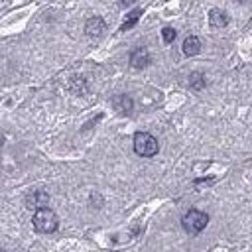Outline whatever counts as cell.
Returning <instances> with one entry per match:
<instances>
[{"mask_svg":"<svg viewBox=\"0 0 252 252\" xmlns=\"http://www.w3.org/2000/svg\"><path fill=\"white\" fill-rule=\"evenodd\" d=\"M32 222H33V228H35L37 232H43V234L55 232V230H57V224H59L57 215H55V213H53L49 207L35 211V213H33Z\"/></svg>","mask_w":252,"mask_h":252,"instance_id":"obj_1","label":"cell"},{"mask_svg":"<svg viewBox=\"0 0 252 252\" xmlns=\"http://www.w3.org/2000/svg\"><path fill=\"white\" fill-rule=\"evenodd\" d=\"M207 222H209V215L199 209H189L181 219V226L189 234H199L207 226Z\"/></svg>","mask_w":252,"mask_h":252,"instance_id":"obj_2","label":"cell"},{"mask_svg":"<svg viewBox=\"0 0 252 252\" xmlns=\"http://www.w3.org/2000/svg\"><path fill=\"white\" fill-rule=\"evenodd\" d=\"M158 150H159V144H158V140H156L152 134H148V132H138V134L134 136V152H136L138 156H142V158H152V156L158 154Z\"/></svg>","mask_w":252,"mask_h":252,"instance_id":"obj_3","label":"cell"},{"mask_svg":"<svg viewBox=\"0 0 252 252\" xmlns=\"http://www.w3.org/2000/svg\"><path fill=\"white\" fill-rule=\"evenodd\" d=\"M47 203H49V195H47V191H43V189H33L32 193L26 195V207H28V209L39 211V209H45Z\"/></svg>","mask_w":252,"mask_h":252,"instance_id":"obj_4","label":"cell"},{"mask_svg":"<svg viewBox=\"0 0 252 252\" xmlns=\"http://www.w3.org/2000/svg\"><path fill=\"white\" fill-rule=\"evenodd\" d=\"M104 28H106V26H104V22H102L100 16H93V18H89L87 24H85V32H87L89 37H100L102 32H104Z\"/></svg>","mask_w":252,"mask_h":252,"instance_id":"obj_5","label":"cell"},{"mask_svg":"<svg viewBox=\"0 0 252 252\" xmlns=\"http://www.w3.org/2000/svg\"><path fill=\"white\" fill-rule=\"evenodd\" d=\"M148 63H150V53H148V49L138 47V49H134V51L130 53V65H132L134 69H144Z\"/></svg>","mask_w":252,"mask_h":252,"instance_id":"obj_6","label":"cell"},{"mask_svg":"<svg viewBox=\"0 0 252 252\" xmlns=\"http://www.w3.org/2000/svg\"><path fill=\"white\" fill-rule=\"evenodd\" d=\"M209 22L213 28H224L228 24V14L224 10H219V8H213L211 14H209Z\"/></svg>","mask_w":252,"mask_h":252,"instance_id":"obj_7","label":"cell"},{"mask_svg":"<svg viewBox=\"0 0 252 252\" xmlns=\"http://www.w3.org/2000/svg\"><path fill=\"white\" fill-rule=\"evenodd\" d=\"M201 51V41H199V37H195V35H189V37H185V41H183V53L185 55H197Z\"/></svg>","mask_w":252,"mask_h":252,"instance_id":"obj_8","label":"cell"},{"mask_svg":"<svg viewBox=\"0 0 252 252\" xmlns=\"http://www.w3.org/2000/svg\"><path fill=\"white\" fill-rule=\"evenodd\" d=\"M114 106H116V110H120V112H130V110H132V98L126 96V94H120V96L114 98Z\"/></svg>","mask_w":252,"mask_h":252,"instance_id":"obj_9","label":"cell"},{"mask_svg":"<svg viewBox=\"0 0 252 252\" xmlns=\"http://www.w3.org/2000/svg\"><path fill=\"white\" fill-rule=\"evenodd\" d=\"M140 14H142L140 10H132V12L128 14V18H126V22L122 24V28H120V30H122V32H126V30H130L132 26H136V22H138Z\"/></svg>","mask_w":252,"mask_h":252,"instance_id":"obj_10","label":"cell"},{"mask_svg":"<svg viewBox=\"0 0 252 252\" xmlns=\"http://www.w3.org/2000/svg\"><path fill=\"white\" fill-rule=\"evenodd\" d=\"M189 87L195 89V91L203 89V87H205V79H203V75H201V73H193V75L189 77Z\"/></svg>","mask_w":252,"mask_h":252,"instance_id":"obj_11","label":"cell"},{"mask_svg":"<svg viewBox=\"0 0 252 252\" xmlns=\"http://www.w3.org/2000/svg\"><path fill=\"white\" fill-rule=\"evenodd\" d=\"M175 35H177V33H175L173 28H163V30H161V37H163L165 43H171V41L175 39Z\"/></svg>","mask_w":252,"mask_h":252,"instance_id":"obj_12","label":"cell"},{"mask_svg":"<svg viewBox=\"0 0 252 252\" xmlns=\"http://www.w3.org/2000/svg\"><path fill=\"white\" fill-rule=\"evenodd\" d=\"M0 144H2V136H0Z\"/></svg>","mask_w":252,"mask_h":252,"instance_id":"obj_13","label":"cell"}]
</instances>
